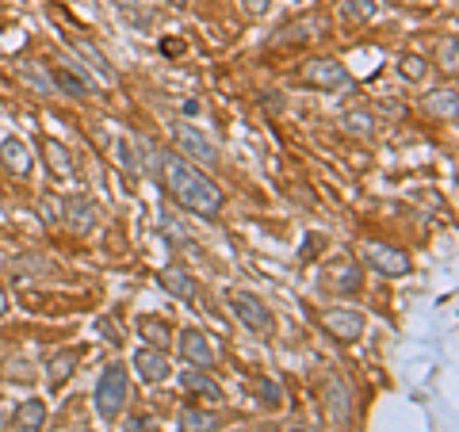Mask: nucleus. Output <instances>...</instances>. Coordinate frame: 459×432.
Returning a JSON list of instances; mask_svg holds the SVG:
<instances>
[{
  "label": "nucleus",
  "mask_w": 459,
  "mask_h": 432,
  "mask_svg": "<svg viewBox=\"0 0 459 432\" xmlns=\"http://www.w3.org/2000/svg\"><path fill=\"white\" fill-rule=\"evenodd\" d=\"M341 16L349 23H364V20L376 16V0H349V4L341 8Z\"/></svg>",
  "instance_id": "b1692460"
},
{
  "label": "nucleus",
  "mask_w": 459,
  "mask_h": 432,
  "mask_svg": "<svg viewBox=\"0 0 459 432\" xmlns=\"http://www.w3.org/2000/svg\"><path fill=\"white\" fill-rule=\"evenodd\" d=\"M402 77H406V81H421L425 77V62H421V57L418 54H410V57H402Z\"/></svg>",
  "instance_id": "bb28decb"
},
{
  "label": "nucleus",
  "mask_w": 459,
  "mask_h": 432,
  "mask_svg": "<svg viewBox=\"0 0 459 432\" xmlns=\"http://www.w3.org/2000/svg\"><path fill=\"white\" fill-rule=\"evenodd\" d=\"M12 425H16L20 432H39L42 425H47V402H42V398H23L16 406Z\"/></svg>",
  "instance_id": "4468645a"
},
{
  "label": "nucleus",
  "mask_w": 459,
  "mask_h": 432,
  "mask_svg": "<svg viewBox=\"0 0 459 432\" xmlns=\"http://www.w3.org/2000/svg\"><path fill=\"white\" fill-rule=\"evenodd\" d=\"M42 153H47V165L54 168V177H62V180H74V177H77V161L69 157V150L62 146V142L47 138V146H42Z\"/></svg>",
  "instance_id": "dca6fc26"
},
{
  "label": "nucleus",
  "mask_w": 459,
  "mask_h": 432,
  "mask_svg": "<svg viewBox=\"0 0 459 432\" xmlns=\"http://www.w3.org/2000/svg\"><path fill=\"white\" fill-rule=\"evenodd\" d=\"M138 333L150 341V349H165V344H169V322H161V318H138Z\"/></svg>",
  "instance_id": "4be33fe9"
},
{
  "label": "nucleus",
  "mask_w": 459,
  "mask_h": 432,
  "mask_svg": "<svg viewBox=\"0 0 459 432\" xmlns=\"http://www.w3.org/2000/svg\"><path fill=\"white\" fill-rule=\"evenodd\" d=\"M322 329L329 337H337L341 344H352L364 337V314L352 310V307H337V310H325L322 314Z\"/></svg>",
  "instance_id": "39448f33"
},
{
  "label": "nucleus",
  "mask_w": 459,
  "mask_h": 432,
  "mask_svg": "<svg viewBox=\"0 0 459 432\" xmlns=\"http://www.w3.org/2000/svg\"><path fill=\"white\" fill-rule=\"evenodd\" d=\"M261 432H280V428L276 425H261Z\"/></svg>",
  "instance_id": "473e14b6"
},
{
  "label": "nucleus",
  "mask_w": 459,
  "mask_h": 432,
  "mask_svg": "<svg viewBox=\"0 0 459 432\" xmlns=\"http://www.w3.org/2000/svg\"><path fill=\"white\" fill-rule=\"evenodd\" d=\"M425 108L437 115V119H455V111H459V96H455V89L448 84V89H437V92H429V99H425Z\"/></svg>",
  "instance_id": "aec40b11"
},
{
  "label": "nucleus",
  "mask_w": 459,
  "mask_h": 432,
  "mask_svg": "<svg viewBox=\"0 0 459 432\" xmlns=\"http://www.w3.org/2000/svg\"><path fill=\"white\" fill-rule=\"evenodd\" d=\"M180 432H211V428H219V417H214L211 410H199V406H188V410H180Z\"/></svg>",
  "instance_id": "412c9836"
},
{
  "label": "nucleus",
  "mask_w": 459,
  "mask_h": 432,
  "mask_svg": "<svg viewBox=\"0 0 459 432\" xmlns=\"http://www.w3.org/2000/svg\"><path fill=\"white\" fill-rule=\"evenodd\" d=\"M241 8H246L249 16H264V12H268V0H246Z\"/></svg>",
  "instance_id": "c85d7f7f"
},
{
  "label": "nucleus",
  "mask_w": 459,
  "mask_h": 432,
  "mask_svg": "<svg viewBox=\"0 0 459 432\" xmlns=\"http://www.w3.org/2000/svg\"><path fill=\"white\" fill-rule=\"evenodd\" d=\"M74 50H77L81 57H89V65H92V69H96V73L104 77V81H115V69L104 62V54H100V50L92 47V42H81V39H74Z\"/></svg>",
  "instance_id": "5701e85b"
},
{
  "label": "nucleus",
  "mask_w": 459,
  "mask_h": 432,
  "mask_svg": "<svg viewBox=\"0 0 459 432\" xmlns=\"http://www.w3.org/2000/svg\"><path fill=\"white\" fill-rule=\"evenodd\" d=\"M455 57H459V42L455 39H448V42H444V47H440V69H448V73H455Z\"/></svg>",
  "instance_id": "cd10ccee"
},
{
  "label": "nucleus",
  "mask_w": 459,
  "mask_h": 432,
  "mask_svg": "<svg viewBox=\"0 0 459 432\" xmlns=\"http://www.w3.org/2000/svg\"><path fill=\"white\" fill-rule=\"evenodd\" d=\"M96 413L104 421H115L123 410H126V398H131V379H126V367L123 364H108L104 376L96 383Z\"/></svg>",
  "instance_id": "f03ea898"
},
{
  "label": "nucleus",
  "mask_w": 459,
  "mask_h": 432,
  "mask_svg": "<svg viewBox=\"0 0 459 432\" xmlns=\"http://www.w3.org/2000/svg\"><path fill=\"white\" fill-rule=\"evenodd\" d=\"M364 256H368V264H371V268L383 272V276H391V280L410 276V268H413L410 253L394 249V245H379V241H371L368 249H364Z\"/></svg>",
  "instance_id": "423d86ee"
},
{
  "label": "nucleus",
  "mask_w": 459,
  "mask_h": 432,
  "mask_svg": "<svg viewBox=\"0 0 459 432\" xmlns=\"http://www.w3.org/2000/svg\"><path fill=\"white\" fill-rule=\"evenodd\" d=\"M77 364H81V349H62V352H57V356L50 359L47 383H50V386H62V383L77 371Z\"/></svg>",
  "instance_id": "a211bd4d"
},
{
  "label": "nucleus",
  "mask_w": 459,
  "mask_h": 432,
  "mask_svg": "<svg viewBox=\"0 0 459 432\" xmlns=\"http://www.w3.org/2000/svg\"><path fill=\"white\" fill-rule=\"evenodd\" d=\"M172 138H177V150H180V153H188L192 161H204L207 168L219 165V150H214L199 131H192L188 123H177V126H172Z\"/></svg>",
  "instance_id": "0eeeda50"
},
{
  "label": "nucleus",
  "mask_w": 459,
  "mask_h": 432,
  "mask_svg": "<svg viewBox=\"0 0 459 432\" xmlns=\"http://www.w3.org/2000/svg\"><path fill=\"white\" fill-rule=\"evenodd\" d=\"M180 356L188 359L192 367H214V349H211V337L204 329H184L180 333Z\"/></svg>",
  "instance_id": "1a4fd4ad"
},
{
  "label": "nucleus",
  "mask_w": 459,
  "mask_h": 432,
  "mask_svg": "<svg viewBox=\"0 0 459 432\" xmlns=\"http://www.w3.org/2000/svg\"><path fill=\"white\" fill-rule=\"evenodd\" d=\"M325 410H329V421H333L337 428H349L352 425V394H349V386H344L341 379H329L325 383Z\"/></svg>",
  "instance_id": "6e6552de"
},
{
  "label": "nucleus",
  "mask_w": 459,
  "mask_h": 432,
  "mask_svg": "<svg viewBox=\"0 0 459 432\" xmlns=\"http://www.w3.org/2000/svg\"><path fill=\"white\" fill-rule=\"evenodd\" d=\"M0 165H4L12 177H27V172H31V153H27L20 138H8L4 146H0Z\"/></svg>",
  "instance_id": "2eb2a0df"
},
{
  "label": "nucleus",
  "mask_w": 459,
  "mask_h": 432,
  "mask_svg": "<svg viewBox=\"0 0 459 432\" xmlns=\"http://www.w3.org/2000/svg\"><path fill=\"white\" fill-rule=\"evenodd\" d=\"M325 283L333 287V291H341V295H352V291H360L364 287V272H360V264L352 261V256H341V261H333L325 268Z\"/></svg>",
  "instance_id": "9d476101"
},
{
  "label": "nucleus",
  "mask_w": 459,
  "mask_h": 432,
  "mask_svg": "<svg viewBox=\"0 0 459 432\" xmlns=\"http://www.w3.org/2000/svg\"><path fill=\"white\" fill-rule=\"evenodd\" d=\"M4 314H8V295L0 291V318H4Z\"/></svg>",
  "instance_id": "7c9ffc66"
},
{
  "label": "nucleus",
  "mask_w": 459,
  "mask_h": 432,
  "mask_svg": "<svg viewBox=\"0 0 459 432\" xmlns=\"http://www.w3.org/2000/svg\"><path fill=\"white\" fill-rule=\"evenodd\" d=\"M344 131L356 134V138H368L371 134V115L368 111H344Z\"/></svg>",
  "instance_id": "393cba45"
},
{
  "label": "nucleus",
  "mask_w": 459,
  "mask_h": 432,
  "mask_svg": "<svg viewBox=\"0 0 459 432\" xmlns=\"http://www.w3.org/2000/svg\"><path fill=\"white\" fill-rule=\"evenodd\" d=\"M161 287H165L172 298H180V302H195L199 298V283L184 268H165L161 272Z\"/></svg>",
  "instance_id": "ddd939ff"
},
{
  "label": "nucleus",
  "mask_w": 459,
  "mask_h": 432,
  "mask_svg": "<svg viewBox=\"0 0 459 432\" xmlns=\"http://www.w3.org/2000/svg\"><path fill=\"white\" fill-rule=\"evenodd\" d=\"M161 180H165V192L177 199L180 207H188L192 214H204V219L219 214L226 203L219 184H214L207 172L188 165L180 153H161Z\"/></svg>",
  "instance_id": "f257e3e1"
},
{
  "label": "nucleus",
  "mask_w": 459,
  "mask_h": 432,
  "mask_svg": "<svg viewBox=\"0 0 459 432\" xmlns=\"http://www.w3.org/2000/svg\"><path fill=\"white\" fill-rule=\"evenodd\" d=\"M50 81H54L62 92H69V96H89V92H92V81L84 77L81 69H65V65H62V69H54Z\"/></svg>",
  "instance_id": "6ab92c4d"
},
{
  "label": "nucleus",
  "mask_w": 459,
  "mask_h": 432,
  "mask_svg": "<svg viewBox=\"0 0 459 432\" xmlns=\"http://www.w3.org/2000/svg\"><path fill=\"white\" fill-rule=\"evenodd\" d=\"M303 81L310 84V89H322V92H341V89L352 84L349 69H344L337 57H318V62H310L303 69Z\"/></svg>",
  "instance_id": "20e7f679"
},
{
  "label": "nucleus",
  "mask_w": 459,
  "mask_h": 432,
  "mask_svg": "<svg viewBox=\"0 0 459 432\" xmlns=\"http://www.w3.org/2000/svg\"><path fill=\"white\" fill-rule=\"evenodd\" d=\"M230 307H234L238 322L246 325L249 333H256L261 341L276 337V318H272V310L256 295H249V291H230Z\"/></svg>",
  "instance_id": "7ed1b4c3"
},
{
  "label": "nucleus",
  "mask_w": 459,
  "mask_h": 432,
  "mask_svg": "<svg viewBox=\"0 0 459 432\" xmlns=\"http://www.w3.org/2000/svg\"><path fill=\"white\" fill-rule=\"evenodd\" d=\"M65 222L74 226L77 234H89V229L100 222V207H96V199H89V195L65 199Z\"/></svg>",
  "instance_id": "f8f14e48"
},
{
  "label": "nucleus",
  "mask_w": 459,
  "mask_h": 432,
  "mask_svg": "<svg viewBox=\"0 0 459 432\" xmlns=\"http://www.w3.org/2000/svg\"><path fill=\"white\" fill-rule=\"evenodd\" d=\"M165 4H172V8H188V0H165Z\"/></svg>",
  "instance_id": "2f4dec72"
},
{
  "label": "nucleus",
  "mask_w": 459,
  "mask_h": 432,
  "mask_svg": "<svg viewBox=\"0 0 459 432\" xmlns=\"http://www.w3.org/2000/svg\"><path fill=\"white\" fill-rule=\"evenodd\" d=\"M77 432H89V428H77Z\"/></svg>",
  "instance_id": "f704fd0d"
},
{
  "label": "nucleus",
  "mask_w": 459,
  "mask_h": 432,
  "mask_svg": "<svg viewBox=\"0 0 459 432\" xmlns=\"http://www.w3.org/2000/svg\"><path fill=\"white\" fill-rule=\"evenodd\" d=\"M180 383H184V391H192V394H204L207 402H219V398H222V386L214 383V379L207 376L204 367H188V371H184V376H180Z\"/></svg>",
  "instance_id": "f3484780"
},
{
  "label": "nucleus",
  "mask_w": 459,
  "mask_h": 432,
  "mask_svg": "<svg viewBox=\"0 0 459 432\" xmlns=\"http://www.w3.org/2000/svg\"><path fill=\"white\" fill-rule=\"evenodd\" d=\"M134 371L146 383H165L169 379V356L165 349H138L134 352Z\"/></svg>",
  "instance_id": "9b49d317"
},
{
  "label": "nucleus",
  "mask_w": 459,
  "mask_h": 432,
  "mask_svg": "<svg viewBox=\"0 0 459 432\" xmlns=\"http://www.w3.org/2000/svg\"><path fill=\"white\" fill-rule=\"evenodd\" d=\"M161 54H184V42L180 39H165L161 42Z\"/></svg>",
  "instance_id": "c756f323"
},
{
  "label": "nucleus",
  "mask_w": 459,
  "mask_h": 432,
  "mask_svg": "<svg viewBox=\"0 0 459 432\" xmlns=\"http://www.w3.org/2000/svg\"><path fill=\"white\" fill-rule=\"evenodd\" d=\"M256 398H261L264 406H272V410H276L280 402H283V391H280V383H272V379H261V383H256Z\"/></svg>",
  "instance_id": "a878e982"
},
{
  "label": "nucleus",
  "mask_w": 459,
  "mask_h": 432,
  "mask_svg": "<svg viewBox=\"0 0 459 432\" xmlns=\"http://www.w3.org/2000/svg\"><path fill=\"white\" fill-rule=\"evenodd\" d=\"M291 432H314V428H303V425H299V428H291Z\"/></svg>",
  "instance_id": "72a5a7b5"
}]
</instances>
